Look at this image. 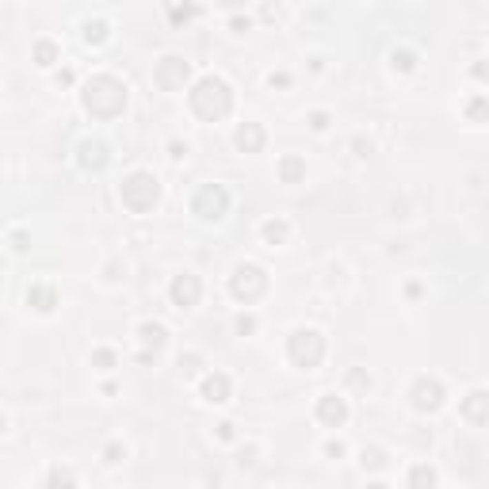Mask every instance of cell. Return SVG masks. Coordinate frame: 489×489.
<instances>
[{"mask_svg":"<svg viewBox=\"0 0 489 489\" xmlns=\"http://www.w3.org/2000/svg\"><path fill=\"white\" fill-rule=\"evenodd\" d=\"M191 108L199 111L203 119H210V123L230 115V108H233L230 84H226L222 77H203V81L195 84V92H191Z\"/></svg>","mask_w":489,"mask_h":489,"instance_id":"1","label":"cell"},{"mask_svg":"<svg viewBox=\"0 0 489 489\" xmlns=\"http://www.w3.org/2000/svg\"><path fill=\"white\" fill-rule=\"evenodd\" d=\"M84 108L92 115H119L126 108V88L115 81V77H96V81L84 88Z\"/></svg>","mask_w":489,"mask_h":489,"instance_id":"2","label":"cell"},{"mask_svg":"<svg viewBox=\"0 0 489 489\" xmlns=\"http://www.w3.org/2000/svg\"><path fill=\"white\" fill-rule=\"evenodd\" d=\"M157 195H161V188H157V180H153L150 172H134V176H126L123 180V203L130 210H150L153 203H157Z\"/></svg>","mask_w":489,"mask_h":489,"instance_id":"3","label":"cell"},{"mask_svg":"<svg viewBox=\"0 0 489 489\" xmlns=\"http://www.w3.org/2000/svg\"><path fill=\"white\" fill-rule=\"evenodd\" d=\"M287 352H290V359H295L299 367H317V363H321V356H325V340L317 337L314 329H299L295 337H290Z\"/></svg>","mask_w":489,"mask_h":489,"instance_id":"4","label":"cell"},{"mask_svg":"<svg viewBox=\"0 0 489 489\" xmlns=\"http://www.w3.org/2000/svg\"><path fill=\"white\" fill-rule=\"evenodd\" d=\"M230 287H233V295L237 299H257V295H264V287H268V275L260 272V268H252V264H241L237 272H233V279H230Z\"/></svg>","mask_w":489,"mask_h":489,"instance_id":"5","label":"cell"},{"mask_svg":"<svg viewBox=\"0 0 489 489\" xmlns=\"http://www.w3.org/2000/svg\"><path fill=\"white\" fill-rule=\"evenodd\" d=\"M195 214L199 218H222L226 207H230V195H226L218 183H207V188H199V195H195Z\"/></svg>","mask_w":489,"mask_h":489,"instance_id":"6","label":"cell"},{"mask_svg":"<svg viewBox=\"0 0 489 489\" xmlns=\"http://www.w3.org/2000/svg\"><path fill=\"white\" fill-rule=\"evenodd\" d=\"M439 401H443V386H439L436 379H421L413 386V406L421 409V413H428V409H439Z\"/></svg>","mask_w":489,"mask_h":489,"instance_id":"7","label":"cell"},{"mask_svg":"<svg viewBox=\"0 0 489 489\" xmlns=\"http://www.w3.org/2000/svg\"><path fill=\"white\" fill-rule=\"evenodd\" d=\"M199 290H203L199 279L183 272V275H176V279H172V302L180 310H188V306H195V302H199Z\"/></svg>","mask_w":489,"mask_h":489,"instance_id":"8","label":"cell"},{"mask_svg":"<svg viewBox=\"0 0 489 489\" xmlns=\"http://www.w3.org/2000/svg\"><path fill=\"white\" fill-rule=\"evenodd\" d=\"M463 417L474 424H489V394L486 390H474L463 398Z\"/></svg>","mask_w":489,"mask_h":489,"instance_id":"9","label":"cell"},{"mask_svg":"<svg viewBox=\"0 0 489 489\" xmlns=\"http://www.w3.org/2000/svg\"><path fill=\"white\" fill-rule=\"evenodd\" d=\"M317 417H321L325 424H344L348 421V406H344V398H337V394H329V398H321L317 401Z\"/></svg>","mask_w":489,"mask_h":489,"instance_id":"10","label":"cell"},{"mask_svg":"<svg viewBox=\"0 0 489 489\" xmlns=\"http://www.w3.org/2000/svg\"><path fill=\"white\" fill-rule=\"evenodd\" d=\"M183 77H188V66H183L180 58H165L157 69V81L165 84V88H176V84H183Z\"/></svg>","mask_w":489,"mask_h":489,"instance_id":"11","label":"cell"},{"mask_svg":"<svg viewBox=\"0 0 489 489\" xmlns=\"http://www.w3.org/2000/svg\"><path fill=\"white\" fill-rule=\"evenodd\" d=\"M233 141H237V150H245V153H257L260 146H264V130H260L257 123H245V126L237 130V138H233Z\"/></svg>","mask_w":489,"mask_h":489,"instance_id":"12","label":"cell"},{"mask_svg":"<svg viewBox=\"0 0 489 489\" xmlns=\"http://www.w3.org/2000/svg\"><path fill=\"white\" fill-rule=\"evenodd\" d=\"M81 165L84 168H103L108 165V146H103V141H84L81 146Z\"/></svg>","mask_w":489,"mask_h":489,"instance_id":"13","label":"cell"},{"mask_svg":"<svg viewBox=\"0 0 489 489\" xmlns=\"http://www.w3.org/2000/svg\"><path fill=\"white\" fill-rule=\"evenodd\" d=\"M203 398H207V401H226V398H230V379H226V375H210V379H203Z\"/></svg>","mask_w":489,"mask_h":489,"instance_id":"14","label":"cell"},{"mask_svg":"<svg viewBox=\"0 0 489 489\" xmlns=\"http://www.w3.org/2000/svg\"><path fill=\"white\" fill-rule=\"evenodd\" d=\"M279 176L287 183H295V180H302L306 176V161L302 157H283V165H279Z\"/></svg>","mask_w":489,"mask_h":489,"instance_id":"15","label":"cell"},{"mask_svg":"<svg viewBox=\"0 0 489 489\" xmlns=\"http://www.w3.org/2000/svg\"><path fill=\"white\" fill-rule=\"evenodd\" d=\"M432 486H436L432 466H413V474H409V489H432Z\"/></svg>","mask_w":489,"mask_h":489,"instance_id":"16","label":"cell"},{"mask_svg":"<svg viewBox=\"0 0 489 489\" xmlns=\"http://www.w3.org/2000/svg\"><path fill=\"white\" fill-rule=\"evenodd\" d=\"M466 119H474V123H489V100H486V96H474V100L466 103Z\"/></svg>","mask_w":489,"mask_h":489,"instance_id":"17","label":"cell"},{"mask_svg":"<svg viewBox=\"0 0 489 489\" xmlns=\"http://www.w3.org/2000/svg\"><path fill=\"white\" fill-rule=\"evenodd\" d=\"M27 299H31L39 310H54V290L50 287H31V295H27Z\"/></svg>","mask_w":489,"mask_h":489,"instance_id":"18","label":"cell"},{"mask_svg":"<svg viewBox=\"0 0 489 489\" xmlns=\"http://www.w3.org/2000/svg\"><path fill=\"white\" fill-rule=\"evenodd\" d=\"M141 340H146V344H153V348H161V344H165V329H161V325H153V321H146V325H141Z\"/></svg>","mask_w":489,"mask_h":489,"instance_id":"19","label":"cell"},{"mask_svg":"<svg viewBox=\"0 0 489 489\" xmlns=\"http://www.w3.org/2000/svg\"><path fill=\"white\" fill-rule=\"evenodd\" d=\"M46 489H77V481H73V474H69V470H54L50 481H46Z\"/></svg>","mask_w":489,"mask_h":489,"instance_id":"20","label":"cell"},{"mask_svg":"<svg viewBox=\"0 0 489 489\" xmlns=\"http://www.w3.org/2000/svg\"><path fill=\"white\" fill-rule=\"evenodd\" d=\"M34 58H39V66H50V61L58 58V50H54L50 42H39V46H34Z\"/></svg>","mask_w":489,"mask_h":489,"instance_id":"21","label":"cell"},{"mask_svg":"<svg viewBox=\"0 0 489 489\" xmlns=\"http://www.w3.org/2000/svg\"><path fill=\"white\" fill-rule=\"evenodd\" d=\"M264 237L268 241H283L287 237V222H264Z\"/></svg>","mask_w":489,"mask_h":489,"instance_id":"22","label":"cell"},{"mask_svg":"<svg viewBox=\"0 0 489 489\" xmlns=\"http://www.w3.org/2000/svg\"><path fill=\"white\" fill-rule=\"evenodd\" d=\"M103 34H108V27H103V23H88V27H84V39H88V42H100Z\"/></svg>","mask_w":489,"mask_h":489,"instance_id":"23","label":"cell"},{"mask_svg":"<svg viewBox=\"0 0 489 489\" xmlns=\"http://www.w3.org/2000/svg\"><path fill=\"white\" fill-rule=\"evenodd\" d=\"M394 66H401V69H413V54H409V50H394Z\"/></svg>","mask_w":489,"mask_h":489,"instance_id":"24","label":"cell"},{"mask_svg":"<svg viewBox=\"0 0 489 489\" xmlns=\"http://www.w3.org/2000/svg\"><path fill=\"white\" fill-rule=\"evenodd\" d=\"M92 363H96V367H111V363H115V356H111L108 348H100L96 356H92Z\"/></svg>","mask_w":489,"mask_h":489,"instance_id":"25","label":"cell"},{"mask_svg":"<svg viewBox=\"0 0 489 489\" xmlns=\"http://www.w3.org/2000/svg\"><path fill=\"white\" fill-rule=\"evenodd\" d=\"M363 466H382V451H379V448L363 451Z\"/></svg>","mask_w":489,"mask_h":489,"instance_id":"26","label":"cell"},{"mask_svg":"<svg viewBox=\"0 0 489 489\" xmlns=\"http://www.w3.org/2000/svg\"><path fill=\"white\" fill-rule=\"evenodd\" d=\"M310 126H314V130H325V126H329V115H325V111H314V115H310Z\"/></svg>","mask_w":489,"mask_h":489,"instance_id":"27","label":"cell"},{"mask_svg":"<svg viewBox=\"0 0 489 489\" xmlns=\"http://www.w3.org/2000/svg\"><path fill=\"white\" fill-rule=\"evenodd\" d=\"M257 329V321H252V317H237V332H252Z\"/></svg>","mask_w":489,"mask_h":489,"instance_id":"28","label":"cell"},{"mask_svg":"<svg viewBox=\"0 0 489 489\" xmlns=\"http://www.w3.org/2000/svg\"><path fill=\"white\" fill-rule=\"evenodd\" d=\"M103 455H108V463H119V455H123V448H119V443H111V448L103 451Z\"/></svg>","mask_w":489,"mask_h":489,"instance_id":"29","label":"cell"},{"mask_svg":"<svg viewBox=\"0 0 489 489\" xmlns=\"http://www.w3.org/2000/svg\"><path fill=\"white\" fill-rule=\"evenodd\" d=\"M218 436H222V439H233V424H218Z\"/></svg>","mask_w":489,"mask_h":489,"instance_id":"30","label":"cell"},{"mask_svg":"<svg viewBox=\"0 0 489 489\" xmlns=\"http://www.w3.org/2000/svg\"><path fill=\"white\" fill-rule=\"evenodd\" d=\"M191 12H195V8H172V19H188Z\"/></svg>","mask_w":489,"mask_h":489,"instance_id":"31","label":"cell"}]
</instances>
